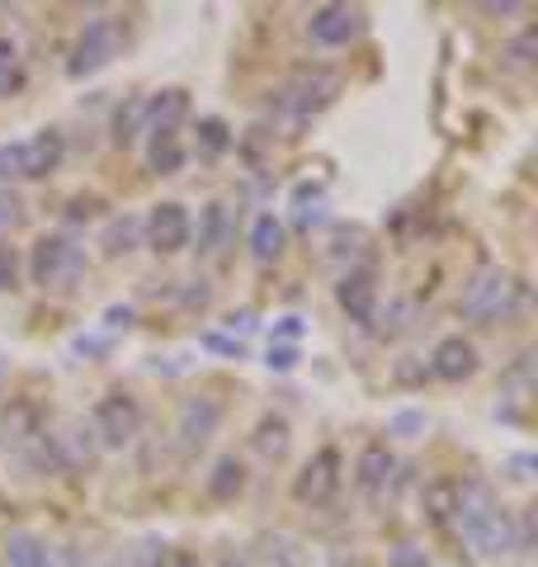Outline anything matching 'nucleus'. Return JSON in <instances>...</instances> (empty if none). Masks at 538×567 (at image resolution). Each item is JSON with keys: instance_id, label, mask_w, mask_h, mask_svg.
Segmentation results:
<instances>
[{"instance_id": "obj_1", "label": "nucleus", "mask_w": 538, "mask_h": 567, "mask_svg": "<svg viewBox=\"0 0 538 567\" xmlns=\"http://www.w3.org/2000/svg\"><path fill=\"white\" fill-rule=\"evenodd\" d=\"M29 275L39 289L48 293H71L85 275V246H76L62 233H48L33 241V256H29Z\"/></svg>"}, {"instance_id": "obj_2", "label": "nucleus", "mask_w": 538, "mask_h": 567, "mask_svg": "<svg viewBox=\"0 0 538 567\" xmlns=\"http://www.w3.org/2000/svg\"><path fill=\"white\" fill-rule=\"evenodd\" d=\"M519 298H525V284L510 270H500V265H487L463 289V317H473V322H500V317H510L519 308Z\"/></svg>"}, {"instance_id": "obj_3", "label": "nucleus", "mask_w": 538, "mask_h": 567, "mask_svg": "<svg viewBox=\"0 0 538 567\" xmlns=\"http://www.w3.org/2000/svg\"><path fill=\"white\" fill-rule=\"evenodd\" d=\"M335 95H340V76L331 66H298L289 76V85L279 91V104H283V114H289V123L298 128V123L317 118Z\"/></svg>"}, {"instance_id": "obj_4", "label": "nucleus", "mask_w": 538, "mask_h": 567, "mask_svg": "<svg viewBox=\"0 0 538 567\" xmlns=\"http://www.w3.org/2000/svg\"><path fill=\"white\" fill-rule=\"evenodd\" d=\"M123 52V20H114V14H104V20H90L85 29H81V39H76V48H71V62H66V71L76 81H85V76H95V71H104L114 58Z\"/></svg>"}, {"instance_id": "obj_5", "label": "nucleus", "mask_w": 538, "mask_h": 567, "mask_svg": "<svg viewBox=\"0 0 538 567\" xmlns=\"http://www.w3.org/2000/svg\"><path fill=\"white\" fill-rule=\"evenodd\" d=\"M142 431V406L137 398L128 393H104L95 402V421H90V435H95V445L104 450H123V445H133Z\"/></svg>"}, {"instance_id": "obj_6", "label": "nucleus", "mask_w": 538, "mask_h": 567, "mask_svg": "<svg viewBox=\"0 0 538 567\" xmlns=\"http://www.w3.org/2000/svg\"><path fill=\"white\" fill-rule=\"evenodd\" d=\"M463 539L473 544V554H477V558L496 563V558H510L515 548H519V529H515V516H510V511H506V506H496V511H487V516H477V520L463 525Z\"/></svg>"}, {"instance_id": "obj_7", "label": "nucleus", "mask_w": 538, "mask_h": 567, "mask_svg": "<svg viewBox=\"0 0 538 567\" xmlns=\"http://www.w3.org/2000/svg\"><path fill=\"white\" fill-rule=\"evenodd\" d=\"M223 416H227V406L213 398V393H199V398H189L185 406H179V416H175V435H179V450L185 454H199L213 435L223 431Z\"/></svg>"}, {"instance_id": "obj_8", "label": "nucleus", "mask_w": 538, "mask_h": 567, "mask_svg": "<svg viewBox=\"0 0 538 567\" xmlns=\"http://www.w3.org/2000/svg\"><path fill=\"white\" fill-rule=\"evenodd\" d=\"M43 435V412L29 398H10L0 406V454H24L29 445H39Z\"/></svg>"}, {"instance_id": "obj_9", "label": "nucleus", "mask_w": 538, "mask_h": 567, "mask_svg": "<svg viewBox=\"0 0 538 567\" xmlns=\"http://www.w3.org/2000/svg\"><path fill=\"white\" fill-rule=\"evenodd\" d=\"M189 213L185 204H156L147 213V223H142V237H147V246L156 256H175V251H185L189 246Z\"/></svg>"}, {"instance_id": "obj_10", "label": "nucleus", "mask_w": 538, "mask_h": 567, "mask_svg": "<svg viewBox=\"0 0 538 567\" xmlns=\"http://www.w3.org/2000/svg\"><path fill=\"white\" fill-rule=\"evenodd\" d=\"M340 487V454L335 450H317L308 458V468L293 477V496L302 506H327Z\"/></svg>"}, {"instance_id": "obj_11", "label": "nucleus", "mask_w": 538, "mask_h": 567, "mask_svg": "<svg viewBox=\"0 0 538 567\" xmlns=\"http://www.w3.org/2000/svg\"><path fill=\"white\" fill-rule=\"evenodd\" d=\"M308 33H312L317 48H345V43H354L359 33H364V10H354V6H321V10H312Z\"/></svg>"}, {"instance_id": "obj_12", "label": "nucleus", "mask_w": 538, "mask_h": 567, "mask_svg": "<svg viewBox=\"0 0 538 567\" xmlns=\"http://www.w3.org/2000/svg\"><path fill=\"white\" fill-rule=\"evenodd\" d=\"M335 303L350 312V322H373L379 317V275L373 270H345L335 284Z\"/></svg>"}, {"instance_id": "obj_13", "label": "nucleus", "mask_w": 538, "mask_h": 567, "mask_svg": "<svg viewBox=\"0 0 538 567\" xmlns=\"http://www.w3.org/2000/svg\"><path fill=\"white\" fill-rule=\"evenodd\" d=\"M43 440H48L52 458H58V468H85L90 458H95V435H90L85 421H62L58 435L43 431Z\"/></svg>"}, {"instance_id": "obj_14", "label": "nucleus", "mask_w": 538, "mask_h": 567, "mask_svg": "<svg viewBox=\"0 0 538 567\" xmlns=\"http://www.w3.org/2000/svg\"><path fill=\"white\" fill-rule=\"evenodd\" d=\"M62 152H66V142L58 128H43V133H33L20 142V166H24V181H48L52 171L62 166Z\"/></svg>"}, {"instance_id": "obj_15", "label": "nucleus", "mask_w": 538, "mask_h": 567, "mask_svg": "<svg viewBox=\"0 0 538 567\" xmlns=\"http://www.w3.org/2000/svg\"><path fill=\"white\" fill-rule=\"evenodd\" d=\"M430 374L444 379V383H463L477 374V346L463 341V336H444V341L435 346V354H430Z\"/></svg>"}, {"instance_id": "obj_16", "label": "nucleus", "mask_w": 538, "mask_h": 567, "mask_svg": "<svg viewBox=\"0 0 538 567\" xmlns=\"http://www.w3.org/2000/svg\"><path fill=\"white\" fill-rule=\"evenodd\" d=\"M354 477L364 492H387V483L397 477V458H392L387 445H364L354 458Z\"/></svg>"}, {"instance_id": "obj_17", "label": "nucleus", "mask_w": 538, "mask_h": 567, "mask_svg": "<svg viewBox=\"0 0 538 567\" xmlns=\"http://www.w3.org/2000/svg\"><path fill=\"white\" fill-rule=\"evenodd\" d=\"M189 118V91H156L147 95V133H175Z\"/></svg>"}, {"instance_id": "obj_18", "label": "nucleus", "mask_w": 538, "mask_h": 567, "mask_svg": "<svg viewBox=\"0 0 538 567\" xmlns=\"http://www.w3.org/2000/svg\"><path fill=\"white\" fill-rule=\"evenodd\" d=\"M260 563L265 567H308L312 548L302 544L298 535H283V529H275V535H260Z\"/></svg>"}, {"instance_id": "obj_19", "label": "nucleus", "mask_w": 538, "mask_h": 567, "mask_svg": "<svg viewBox=\"0 0 538 567\" xmlns=\"http://www.w3.org/2000/svg\"><path fill=\"white\" fill-rule=\"evenodd\" d=\"M250 445H256L260 458H269V464H279V458H289V445H293V431L283 416H265L256 425V435H250Z\"/></svg>"}, {"instance_id": "obj_20", "label": "nucleus", "mask_w": 538, "mask_h": 567, "mask_svg": "<svg viewBox=\"0 0 538 567\" xmlns=\"http://www.w3.org/2000/svg\"><path fill=\"white\" fill-rule=\"evenodd\" d=\"M137 241H142V218H133V213H118V218H110L104 233H100V246H104L110 260L137 251Z\"/></svg>"}, {"instance_id": "obj_21", "label": "nucleus", "mask_w": 538, "mask_h": 567, "mask_svg": "<svg viewBox=\"0 0 538 567\" xmlns=\"http://www.w3.org/2000/svg\"><path fill=\"white\" fill-rule=\"evenodd\" d=\"M241 492H246V464L237 454L218 458L213 473H208V496H213V502H237Z\"/></svg>"}, {"instance_id": "obj_22", "label": "nucleus", "mask_w": 538, "mask_h": 567, "mask_svg": "<svg viewBox=\"0 0 538 567\" xmlns=\"http://www.w3.org/2000/svg\"><path fill=\"white\" fill-rule=\"evenodd\" d=\"M142 133H147V95H128L114 114V142L128 147V142H137Z\"/></svg>"}, {"instance_id": "obj_23", "label": "nucleus", "mask_w": 538, "mask_h": 567, "mask_svg": "<svg viewBox=\"0 0 538 567\" xmlns=\"http://www.w3.org/2000/svg\"><path fill=\"white\" fill-rule=\"evenodd\" d=\"M227 241H231V213H227V204H208L204 208V227H199V251L218 256Z\"/></svg>"}, {"instance_id": "obj_24", "label": "nucleus", "mask_w": 538, "mask_h": 567, "mask_svg": "<svg viewBox=\"0 0 538 567\" xmlns=\"http://www.w3.org/2000/svg\"><path fill=\"white\" fill-rule=\"evenodd\" d=\"M425 516L435 525H448L454 520V506H458V477H444V483H430L425 496H421Z\"/></svg>"}, {"instance_id": "obj_25", "label": "nucleus", "mask_w": 538, "mask_h": 567, "mask_svg": "<svg viewBox=\"0 0 538 567\" xmlns=\"http://www.w3.org/2000/svg\"><path fill=\"white\" fill-rule=\"evenodd\" d=\"M250 256L265 265L283 256V227L275 223V213H265V218H256V227H250Z\"/></svg>"}, {"instance_id": "obj_26", "label": "nucleus", "mask_w": 538, "mask_h": 567, "mask_svg": "<svg viewBox=\"0 0 538 567\" xmlns=\"http://www.w3.org/2000/svg\"><path fill=\"white\" fill-rule=\"evenodd\" d=\"M147 166H152L156 175H175L179 166H185V147H179V133H152Z\"/></svg>"}, {"instance_id": "obj_27", "label": "nucleus", "mask_w": 538, "mask_h": 567, "mask_svg": "<svg viewBox=\"0 0 538 567\" xmlns=\"http://www.w3.org/2000/svg\"><path fill=\"white\" fill-rule=\"evenodd\" d=\"M6 558H10V567H48V558H52V548L39 539V535H10V544H6Z\"/></svg>"}, {"instance_id": "obj_28", "label": "nucleus", "mask_w": 538, "mask_h": 567, "mask_svg": "<svg viewBox=\"0 0 538 567\" xmlns=\"http://www.w3.org/2000/svg\"><path fill=\"white\" fill-rule=\"evenodd\" d=\"M20 91H24V58H20V48L0 33V100L20 95Z\"/></svg>"}, {"instance_id": "obj_29", "label": "nucleus", "mask_w": 538, "mask_h": 567, "mask_svg": "<svg viewBox=\"0 0 538 567\" xmlns=\"http://www.w3.org/2000/svg\"><path fill=\"white\" fill-rule=\"evenodd\" d=\"M227 147H231L227 123H223V118H204V123H199V156H208V162H213V156H223Z\"/></svg>"}, {"instance_id": "obj_30", "label": "nucleus", "mask_w": 538, "mask_h": 567, "mask_svg": "<svg viewBox=\"0 0 538 567\" xmlns=\"http://www.w3.org/2000/svg\"><path fill=\"white\" fill-rule=\"evenodd\" d=\"M534 48H538V33H534V29H525V33H519V39L506 48L510 66H529V62H534Z\"/></svg>"}, {"instance_id": "obj_31", "label": "nucleus", "mask_w": 538, "mask_h": 567, "mask_svg": "<svg viewBox=\"0 0 538 567\" xmlns=\"http://www.w3.org/2000/svg\"><path fill=\"white\" fill-rule=\"evenodd\" d=\"M0 181H24V166H20V142H6V147H0Z\"/></svg>"}, {"instance_id": "obj_32", "label": "nucleus", "mask_w": 538, "mask_h": 567, "mask_svg": "<svg viewBox=\"0 0 538 567\" xmlns=\"http://www.w3.org/2000/svg\"><path fill=\"white\" fill-rule=\"evenodd\" d=\"M20 289V260H14V246H0V293Z\"/></svg>"}, {"instance_id": "obj_33", "label": "nucleus", "mask_w": 538, "mask_h": 567, "mask_svg": "<svg viewBox=\"0 0 538 567\" xmlns=\"http://www.w3.org/2000/svg\"><path fill=\"white\" fill-rule=\"evenodd\" d=\"M265 364H269V369H279V374H289V369L298 364V346H269Z\"/></svg>"}, {"instance_id": "obj_34", "label": "nucleus", "mask_w": 538, "mask_h": 567, "mask_svg": "<svg viewBox=\"0 0 538 567\" xmlns=\"http://www.w3.org/2000/svg\"><path fill=\"white\" fill-rule=\"evenodd\" d=\"M416 431H425V412H402V416H392V435L416 440Z\"/></svg>"}, {"instance_id": "obj_35", "label": "nucleus", "mask_w": 538, "mask_h": 567, "mask_svg": "<svg viewBox=\"0 0 538 567\" xmlns=\"http://www.w3.org/2000/svg\"><path fill=\"white\" fill-rule=\"evenodd\" d=\"M302 336V317H279V327H275V341H283V346H293Z\"/></svg>"}, {"instance_id": "obj_36", "label": "nucleus", "mask_w": 538, "mask_h": 567, "mask_svg": "<svg viewBox=\"0 0 538 567\" xmlns=\"http://www.w3.org/2000/svg\"><path fill=\"white\" fill-rule=\"evenodd\" d=\"M0 223H24V204L14 199V194H0Z\"/></svg>"}, {"instance_id": "obj_37", "label": "nucleus", "mask_w": 538, "mask_h": 567, "mask_svg": "<svg viewBox=\"0 0 538 567\" xmlns=\"http://www.w3.org/2000/svg\"><path fill=\"white\" fill-rule=\"evenodd\" d=\"M204 346L208 350H223V354H237V360H241V341H237V336H204Z\"/></svg>"}, {"instance_id": "obj_38", "label": "nucleus", "mask_w": 538, "mask_h": 567, "mask_svg": "<svg viewBox=\"0 0 538 567\" xmlns=\"http://www.w3.org/2000/svg\"><path fill=\"white\" fill-rule=\"evenodd\" d=\"M392 567H425V554H416V544H402L392 554Z\"/></svg>"}, {"instance_id": "obj_39", "label": "nucleus", "mask_w": 538, "mask_h": 567, "mask_svg": "<svg viewBox=\"0 0 538 567\" xmlns=\"http://www.w3.org/2000/svg\"><path fill=\"white\" fill-rule=\"evenodd\" d=\"M510 468H515V483H529V477H534V458L529 454H515Z\"/></svg>"}, {"instance_id": "obj_40", "label": "nucleus", "mask_w": 538, "mask_h": 567, "mask_svg": "<svg viewBox=\"0 0 538 567\" xmlns=\"http://www.w3.org/2000/svg\"><path fill=\"white\" fill-rule=\"evenodd\" d=\"M104 322H110L114 331H118V327L128 331V327H133V308H110V312H104Z\"/></svg>"}, {"instance_id": "obj_41", "label": "nucleus", "mask_w": 538, "mask_h": 567, "mask_svg": "<svg viewBox=\"0 0 538 567\" xmlns=\"http://www.w3.org/2000/svg\"><path fill=\"white\" fill-rule=\"evenodd\" d=\"M218 567H250V558H246V554H237V548H223Z\"/></svg>"}, {"instance_id": "obj_42", "label": "nucleus", "mask_w": 538, "mask_h": 567, "mask_svg": "<svg viewBox=\"0 0 538 567\" xmlns=\"http://www.w3.org/2000/svg\"><path fill=\"white\" fill-rule=\"evenodd\" d=\"M227 327H231V331H250V327H256V312H231Z\"/></svg>"}, {"instance_id": "obj_43", "label": "nucleus", "mask_w": 538, "mask_h": 567, "mask_svg": "<svg viewBox=\"0 0 538 567\" xmlns=\"http://www.w3.org/2000/svg\"><path fill=\"white\" fill-rule=\"evenodd\" d=\"M95 208H100L95 199H71V218H90Z\"/></svg>"}, {"instance_id": "obj_44", "label": "nucleus", "mask_w": 538, "mask_h": 567, "mask_svg": "<svg viewBox=\"0 0 538 567\" xmlns=\"http://www.w3.org/2000/svg\"><path fill=\"white\" fill-rule=\"evenodd\" d=\"M482 10H487V14H519L525 6H515V0H506V6H496V0H492V6H482Z\"/></svg>"}, {"instance_id": "obj_45", "label": "nucleus", "mask_w": 538, "mask_h": 567, "mask_svg": "<svg viewBox=\"0 0 538 567\" xmlns=\"http://www.w3.org/2000/svg\"><path fill=\"white\" fill-rule=\"evenodd\" d=\"M170 567H204V563L194 558V554H179V558H170Z\"/></svg>"}, {"instance_id": "obj_46", "label": "nucleus", "mask_w": 538, "mask_h": 567, "mask_svg": "<svg viewBox=\"0 0 538 567\" xmlns=\"http://www.w3.org/2000/svg\"><path fill=\"white\" fill-rule=\"evenodd\" d=\"M327 567H359V563H354V558H345V554H335Z\"/></svg>"}]
</instances>
